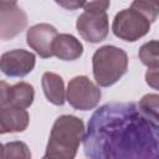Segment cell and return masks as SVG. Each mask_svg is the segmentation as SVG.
I'll return each mask as SVG.
<instances>
[{"instance_id":"obj_1","label":"cell","mask_w":159,"mask_h":159,"mask_svg":"<svg viewBox=\"0 0 159 159\" xmlns=\"http://www.w3.org/2000/svg\"><path fill=\"white\" fill-rule=\"evenodd\" d=\"M84 134V124L76 116H60L51 129L45 157L47 159H73Z\"/></svg>"},{"instance_id":"obj_2","label":"cell","mask_w":159,"mask_h":159,"mask_svg":"<svg viewBox=\"0 0 159 159\" xmlns=\"http://www.w3.org/2000/svg\"><path fill=\"white\" fill-rule=\"evenodd\" d=\"M92 66L97 84L101 87H109L127 72L128 56L122 48L106 45L93 53Z\"/></svg>"},{"instance_id":"obj_3","label":"cell","mask_w":159,"mask_h":159,"mask_svg":"<svg viewBox=\"0 0 159 159\" xmlns=\"http://www.w3.org/2000/svg\"><path fill=\"white\" fill-rule=\"evenodd\" d=\"M150 30V21L138 10L129 7L119 11L113 20V34L124 41L134 42L145 36Z\"/></svg>"},{"instance_id":"obj_4","label":"cell","mask_w":159,"mask_h":159,"mask_svg":"<svg viewBox=\"0 0 159 159\" xmlns=\"http://www.w3.org/2000/svg\"><path fill=\"white\" fill-rule=\"evenodd\" d=\"M101 96V89L86 76H76L68 82L66 98L75 109H93L99 103Z\"/></svg>"},{"instance_id":"obj_5","label":"cell","mask_w":159,"mask_h":159,"mask_svg":"<svg viewBox=\"0 0 159 159\" xmlns=\"http://www.w3.org/2000/svg\"><path fill=\"white\" fill-rule=\"evenodd\" d=\"M27 25L25 11L15 1H0V37L11 40L21 34Z\"/></svg>"},{"instance_id":"obj_6","label":"cell","mask_w":159,"mask_h":159,"mask_svg":"<svg viewBox=\"0 0 159 159\" xmlns=\"http://www.w3.org/2000/svg\"><path fill=\"white\" fill-rule=\"evenodd\" d=\"M76 27L83 40L92 43L101 42L108 35V16L106 12L84 10L78 16Z\"/></svg>"},{"instance_id":"obj_7","label":"cell","mask_w":159,"mask_h":159,"mask_svg":"<svg viewBox=\"0 0 159 159\" xmlns=\"http://www.w3.org/2000/svg\"><path fill=\"white\" fill-rule=\"evenodd\" d=\"M36 63V57L32 52L16 48L1 55L0 68L7 77H24L29 75Z\"/></svg>"},{"instance_id":"obj_8","label":"cell","mask_w":159,"mask_h":159,"mask_svg":"<svg viewBox=\"0 0 159 159\" xmlns=\"http://www.w3.org/2000/svg\"><path fill=\"white\" fill-rule=\"evenodd\" d=\"M58 34L55 26L50 24H36L27 30L26 41L27 45L42 58H48L53 56L52 46Z\"/></svg>"},{"instance_id":"obj_9","label":"cell","mask_w":159,"mask_h":159,"mask_svg":"<svg viewBox=\"0 0 159 159\" xmlns=\"http://www.w3.org/2000/svg\"><path fill=\"white\" fill-rule=\"evenodd\" d=\"M0 103L1 107L10 106L16 108H27L32 104L35 91L34 87L27 82H19L14 86H9L5 81L0 83Z\"/></svg>"},{"instance_id":"obj_10","label":"cell","mask_w":159,"mask_h":159,"mask_svg":"<svg viewBox=\"0 0 159 159\" xmlns=\"http://www.w3.org/2000/svg\"><path fill=\"white\" fill-rule=\"evenodd\" d=\"M30 116L26 109L4 106L0 109V133L24 132L29 125Z\"/></svg>"},{"instance_id":"obj_11","label":"cell","mask_w":159,"mask_h":159,"mask_svg":"<svg viewBox=\"0 0 159 159\" xmlns=\"http://www.w3.org/2000/svg\"><path fill=\"white\" fill-rule=\"evenodd\" d=\"M53 56L63 61H73L82 56L83 46L75 36L70 34H60L52 46Z\"/></svg>"},{"instance_id":"obj_12","label":"cell","mask_w":159,"mask_h":159,"mask_svg":"<svg viewBox=\"0 0 159 159\" xmlns=\"http://www.w3.org/2000/svg\"><path fill=\"white\" fill-rule=\"evenodd\" d=\"M42 89L48 102L55 106L65 103V83L61 76L53 72H45L42 76Z\"/></svg>"},{"instance_id":"obj_13","label":"cell","mask_w":159,"mask_h":159,"mask_svg":"<svg viewBox=\"0 0 159 159\" xmlns=\"http://www.w3.org/2000/svg\"><path fill=\"white\" fill-rule=\"evenodd\" d=\"M139 60L149 70L159 68V41L153 40L142 45L138 52Z\"/></svg>"},{"instance_id":"obj_14","label":"cell","mask_w":159,"mask_h":159,"mask_svg":"<svg viewBox=\"0 0 159 159\" xmlns=\"http://www.w3.org/2000/svg\"><path fill=\"white\" fill-rule=\"evenodd\" d=\"M140 113L149 120L159 123V94L157 93H148L144 94L139 103Z\"/></svg>"},{"instance_id":"obj_15","label":"cell","mask_w":159,"mask_h":159,"mask_svg":"<svg viewBox=\"0 0 159 159\" xmlns=\"http://www.w3.org/2000/svg\"><path fill=\"white\" fill-rule=\"evenodd\" d=\"M1 159H31V153L24 142H9L1 147Z\"/></svg>"},{"instance_id":"obj_16","label":"cell","mask_w":159,"mask_h":159,"mask_svg":"<svg viewBox=\"0 0 159 159\" xmlns=\"http://www.w3.org/2000/svg\"><path fill=\"white\" fill-rule=\"evenodd\" d=\"M130 7L143 14L150 21V24L154 22L159 15V2L157 1H139L138 0V1H133Z\"/></svg>"},{"instance_id":"obj_17","label":"cell","mask_w":159,"mask_h":159,"mask_svg":"<svg viewBox=\"0 0 159 159\" xmlns=\"http://www.w3.org/2000/svg\"><path fill=\"white\" fill-rule=\"evenodd\" d=\"M108 7H109V1H89V2L84 4L83 10L97 11V12H106V10Z\"/></svg>"},{"instance_id":"obj_18","label":"cell","mask_w":159,"mask_h":159,"mask_svg":"<svg viewBox=\"0 0 159 159\" xmlns=\"http://www.w3.org/2000/svg\"><path fill=\"white\" fill-rule=\"evenodd\" d=\"M145 82L152 88L159 91V68L158 70H148L145 73Z\"/></svg>"},{"instance_id":"obj_19","label":"cell","mask_w":159,"mask_h":159,"mask_svg":"<svg viewBox=\"0 0 159 159\" xmlns=\"http://www.w3.org/2000/svg\"><path fill=\"white\" fill-rule=\"evenodd\" d=\"M56 4H58L60 6H63L68 10H75L77 7H83L86 2H83V1H56Z\"/></svg>"},{"instance_id":"obj_20","label":"cell","mask_w":159,"mask_h":159,"mask_svg":"<svg viewBox=\"0 0 159 159\" xmlns=\"http://www.w3.org/2000/svg\"><path fill=\"white\" fill-rule=\"evenodd\" d=\"M42 159H47V158H46V157H43V158H42Z\"/></svg>"}]
</instances>
